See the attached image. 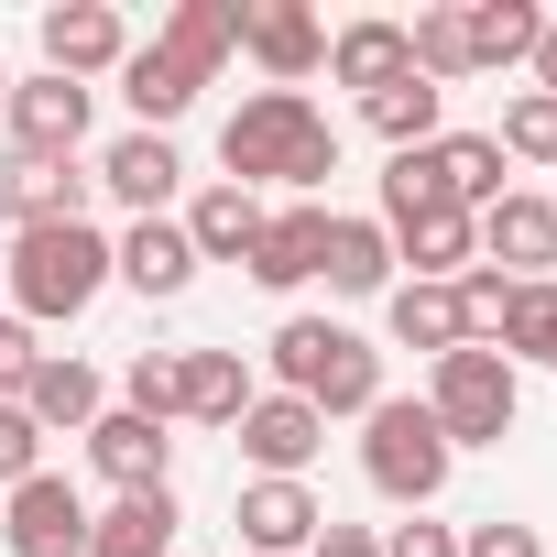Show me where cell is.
Listing matches in <instances>:
<instances>
[{
  "label": "cell",
  "instance_id": "6da1fadb",
  "mask_svg": "<svg viewBox=\"0 0 557 557\" xmlns=\"http://www.w3.org/2000/svg\"><path fill=\"white\" fill-rule=\"evenodd\" d=\"M219 175L230 186H296V197H318L329 175H339V132H329V110L307 99V88H251L230 121H219Z\"/></svg>",
  "mask_w": 557,
  "mask_h": 557
},
{
  "label": "cell",
  "instance_id": "7a4b0ae2",
  "mask_svg": "<svg viewBox=\"0 0 557 557\" xmlns=\"http://www.w3.org/2000/svg\"><path fill=\"white\" fill-rule=\"evenodd\" d=\"M273 383L296 405H318V416H372L383 405V350L339 318H285L273 329Z\"/></svg>",
  "mask_w": 557,
  "mask_h": 557
},
{
  "label": "cell",
  "instance_id": "3957f363",
  "mask_svg": "<svg viewBox=\"0 0 557 557\" xmlns=\"http://www.w3.org/2000/svg\"><path fill=\"white\" fill-rule=\"evenodd\" d=\"M110 285V240L88 219H55V230H12V318L23 329H55V318H88Z\"/></svg>",
  "mask_w": 557,
  "mask_h": 557
},
{
  "label": "cell",
  "instance_id": "277c9868",
  "mask_svg": "<svg viewBox=\"0 0 557 557\" xmlns=\"http://www.w3.org/2000/svg\"><path fill=\"white\" fill-rule=\"evenodd\" d=\"M448 470H459V448L437 437V416H426V394H383V405L361 416V481H372L383 503H405V513H426V503L448 492Z\"/></svg>",
  "mask_w": 557,
  "mask_h": 557
},
{
  "label": "cell",
  "instance_id": "5b68a950",
  "mask_svg": "<svg viewBox=\"0 0 557 557\" xmlns=\"http://www.w3.org/2000/svg\"><path fill=\"white\" fill-rule=\"evenodd\" d=\"M513 405H524V372L503 361V350H448V361H426V416H437V437L448 448H503L513 437Z\"/></svg>",
  "mask_w": 557,
  "mask_h": 557
},
{
  "label": "cell",
  "instance_id": "8992f818",
  "mask_svg": "<svg viewBox=\"0 0 557 557\" xmlns=\"http://www.w3.org/2000/svg\"><path fill=\"white\" fill-rule=\"evenodd\" d=\"M230 437H240L251 481H307V470H318V448H329V416H318V405H296V394H251V416H240Z\"/></svg>",
  "mask_w": 557,
  "mask_h": 557
},
{
  "label": "cell",
  "instance_id": "52a82bcc",
  "mask_svg": "<svg viewBox=\"0 0 557 557\" xmlns=\"http://www.w3.org/2000/svg\"><path fill=\"white\" fill-rule=\"evenodd\" d=\"M0 546L12 557H88V503L66 470H34L12 503H0Z\"/></svg>",
  "mask_w": 557,
  "mask_h": 557
},
{
  "label": "cell",
  "instance_id": "ba28073f",
  "mask_svg": "<svg viewBox=\"0 0 557 557\" xmlns=\"http://www.w3.org/2000/svg\"><path fill=\"white\" fill-rule=\"evenodd\" d=\"M240 55H251L273 88H307V77L329 66V23L307 12V0H251V12H240Z\"/></svg>",
  "mask_w": 557,
  "mask_h": 557
},
{
  "label": "cell",
  "instance_id": "9c48e42d",
  "mask_svg": "<svg viewBox=\"0 0 557 557\" xmlns=\"http://www.w3.org/2000/svg\"><path fill=\"white\" fill-rule=\"evenodd\" d=\"M12 153H34V164H77V143H88V88L77 77H12Z\"/></svg>",
  "mask_w": 557,
  "mask_h": 557
},
{
  "label": "cell",
  "instance_id": "30bf717a",
  "mask_svg": "<svg viewBox=\"0 0 557 557\" xmlns=\"http://www.w3.org/2000/svg\"><path fill=\"white\" fill-rule=\"evenodd\" d=\"M470 230H481V262H492V273H513V285H546V262H557V208H546V197L503 186Z\"/></svg>",
  "mask_w": 557,
  "mask_h": 557
},
{
  "label": "cell",
  "instance_id": "8fae6325",
  "mask_svg": "<svg viewBox=\"0 0 557 557\" xmlns=\"http://www.w3.org/2000/svg\"><path fill=\"white\" fill-rule=\"evenodd\" d=\"M230 524H240V546H251V557H307V546H318V524H329V503H318L307 481H240Z\"/></svg>",
  "mask_w": 557,
  "mask_h": 557
},
{
  "label": "cell",
  "instance_id": "7c38bea8",
  "mask_svg": "<svg viewBox=\"0 0 557 557\" xmlns=\"http://www.w3.org/2000/svg\"><path fill=\"white\" fill-rule=\"evenodd\" d=\"M121 55H132V34H121V12L110 0H55L45 12V77H121Z\"/></svg>",
  "mask_w": 557,
  "mask_h": 557
},
{
  "label": "cell",
  "instance_id": "4fadbf2b",
  "mask_svg": "<svg viewBox=\"0 0 557 557\" xmlns=\"http://www.w3.org/2000/svg\"><path fill=\"white\" fill-rule=\"evenodd\" d=\"M318 251H329V197H296V208H273L262 219V240H251V285L262 296H296V285H318Z\"/></svg>",
  "mask_w": 557,
  "mask_h": 557
},
{
  "label": "cell",
  "instance_id": "5bb4252c",
  "mask_svg": "<svg viewBox=\"0 0 557 557\" xmlns=\"http://www.w3.org/2000/svg\"><path fill=\"white\" fill-rule=\"evenodd\" d=\"M88 186H110L132 219H164L175 208V186H186V153H175V132H121L110 153H99V175Z\"/></svg>",
  "mask_w": 557,
  "mask_h": 557
},
{
  "label": "cell",
  "instance_id": "9a60e30c",
  "mask_svg": "<svg viewBox=\"0 0 557 557\" xmlns=\"http://www.w3.org/2000/svg\"><path fill=\"white\" fill-rule=\"evenodd\" d=\"M88 470H99L110 492H164V481H175V437H164L153 416L110 405V416L88 426Z\"/></svg>",
  "mask_w": 557,
  "mask_h": 557
},
{
  "label": "cell",
  "instance_id": "2e32d148",
  "mask_svg": "<svg viewBox=\"0 0 557 557\" xmlns=\"http://www.w3.org/2000/svg\"><path fill=\"white\" fill-rule=\"evenodd\" d=\"M383 240H394V262H416V285H459L481 262L470 208H405V219H383Z\"/></svg>",
  "mask_w": 557,
  "mask_h": 557
},
{
  "label": "cell",
  "instance_id": "e0dca14e",
  "mask_svg": "<svg viewBox=\"0 0 557 557\" xmlns=\"http://www.w3.org/2000/svg\"><path fill=\"white\" fill-rule=\"evenodd\" d=\"M262 219H273V208H262L251 186H230V175H219V186H197V197H186V219H175V230H186V251H197V262H251Z\"/></svg>",
  "mask_w": 557,
  "mask_h": 557
},
{
  "label": "cell",
  "instance_id": "ac0fdd59",
  "mask_svg": "<svg viewBox=\"0 0 557 557\" xmlns=\"http://www.w3.org/2000/svg\"><path fill=\"white\" fill-rule=\"evenodd\" d=\"M251 394H262V383H251L240 350H175V416H186V426H240Z\"/></svg>",
  "mask_w": 557,
  "mask_h": 557
},
{
  "label": "cell",
  "instance_id": "d6986e66",
  "mask_svg": "<svg viewBox=\"0 0 557 557\" xmlns=\"http://www.w3.org/2000/svg\"><path fill=\"white\" fill-rule=\"evenodd\" d=\"M240 12H251V0H175V12H164V34H153V55H175L197 88L240 55Z\"/></svg>",
  "mask_w": 557,
  "mask_h": 557
},
{
  "label": "cell",
  "instance_id": "ffe728a7",
  "mask_svg": "<svg viewBox=\"0 0 557 557\" xmlns=\"http://www.w3.org/2000/svg\"><path fill=\"white\" fill-rule=\"evenodd\" d=\"M110 273H121L132 296H153V307H164V296H186V285H197V251H186V230H175V219H132V230L110 240Z\"/></svg>",
  "mask_w": 557,
  "mask_h": 557
},
{
  "label": "cell",
  "instance_id": "44dd1931",
  "mask_svg": "<svg viewBox=\"0 0 557 557\" xmlns=\"http://www.w3.org/2000/svg\"><path fill=\"white\" fill-rule=\"evenodd\" d=\"M99 394H110V383H99V372H88V361H77V350H45V372H34V383H23V416H34V426H45V437H88V426H99V416H110V405H99Z\"/></svg>",
  "mask_w": 557,
  "mask_h": 557
},
{
  "label": "cell",
  "instance_id": "7402d4cb",
  "mask_svg": "<svg viewBox=\"0 0 557 557\" xmlns=\"http://www.w3.org/2000/svg\"><path fill=\"white\" fill-rule=\"evenodd\" d=\"M175 481L164 492H110V513H88V557H175Z\"/></svg>",
  "mask_w": 557,
  "mask_h": 557
},
{
  "label": "cell",
  "instance_id": "603a6c76",
  "mask_svg": "<svg viewBox=\"0 0 557 557\" xmlns=\"http://www.w3.org/2000/svg\"><path fill=\"white\" fill-rule=\"evenodd\" d=\"M0 219H12V230L88 219V175H77V164H34V153H12V164H0Z\"/></svg>",
  "mask_w": 557,
  "mask_h": 557
},
{
  "label": "cell",
  "instance_id": "cb8c5ba5",
  "mask_svg": "<svg viewBox=\"0 0 557 557\" xmlns=\"http://www.w3.org/2000/svg\"><path fill=\"white\" fill-rule=\"evenodd\" d=\"M329 77H339V88H361V99H383L394 77H416L405 23H383V12H372V23H339V34H329Z\"/></svg>",
  "mask_w": 557,
  "mask_h": 557
},
{
  "label": "cell",
  "instance_id": "d4e9b609",
  "mask_svg": "<svg viewBox=\"0 0 557 557\" xmlns=\"http://www.w3.org/2000/svg\"><path fill=\"white\" fill-rule=\"evenodd\" d=\"M318 273H329L339 296H394V240H383V219L329 208V251H318Z\"/></svg>",
  "mask_w": 557,
  "mask_h": 557
},
{
  "label": "cell",
  "instance_id": "484cf974",
  "mask_svg": "<svg viewBox=\"0 0 557 557\" xmlns=\"http://www.w3.org/2000/svg\"><path fill=\"white\" fill-rule=\"evenodd\" d=\"M121 99H132V132H175V121L197 110V77H186L175 55L132 45V55H121Z\"/></svg>",
  "mask_w": 557,
  "mask_h": 557
},
{
  "label": "cell",
  "instance_id": "4316f807",
  "mask_svg": "<svg viewBox=\"0 0 557 557\" xmlns=\"http://www.w3.org/2000/svg\"><path fill=\"white\" fill-rule=\"evenodd\" d=\"M383 329H394L405 350H426V361H448V350L470 339V329H459V296H448V285H416V273L383 296Z\"/></svg>",
  "mask_w": 557,
  "mask_h": 557
},
{
  "label": "cell",
  "instance_id": "83f0119b",
  "mask_svg": "<svg viewBox=\"0 0 557 557\" xmlns=\"http://www.w3.org/2000/svg\"><path fill=\"white\" fill-rule=\"evenodd\" d=\"M361 121H372L394 153H426V143H437V121H448V88H426V77H394L383 99H361Z\"/></svg>",
  "mask_w": 557,
  "mask_h": 557
},
{
  "label": "cell",
  "instance_id": "f1b7e54d",
  "mask_svg": "<svg viewBox=\"0 0 557 557\" xmlns=\"http://www.w3.org/2000/svg\"><path fill=\"white\" fill-rule=\"evenodd\" d=\"M535 34H546L535 0H470V77H481V66H524Z\"/></svg>",
  "mask_w": 557,
  "mask_h": 557
},
{
  "label": "cell",
  "instance_id": "f546056e",
  "mask_svg": "<svg viewBox=\"0 0 557 557\" xmlns=\"http://www.w3.org/2000/svg\"><path fill=\"white\" fill-rule=\"evenodd\" d=\"M405 55H416L426 88L470 77V0H437V12H416V23H405Z\"/></svg>",
  "mask_w": 557,
  "mask_h": 557
},
{
  "label": "cell",
  "instance_id": "4dcf8cb0",
  "mask_svg": "<svg viewBox=\"0 0 557 557\" xmlns=\"http://www.w3.org/2000/svg\"><path fill=\"white\" fill-rule=\"evenodd\" d=\"M437 175H448V197L481 219V208L503 197V143H492V132H437Z\"/></svg>",
  "mask_w": 557,
  "mask_h": 557
},
{
  "label": "cell",
  "instance_id": "1f68e13d",
  "mask_svg": "<svg viewBox=\"0 0 557 557\" xmlns=\"http://www.w3.org/2000/svg\"><path fill=\"white\" fill-rule=\"evenodd\" d=\"M492 350H503V361H546V350H557V285H513Z\"/></svg>",
  "mask_w": 557,
  "mask_h": 557
},
{
  "label": "cell",
  "instance_id": "d6a6232c",
  "mask_svg": "<svg viewBox=\"0 0 557 557\" xmlns=\"http://www.w3.org/2000/svg\"><path fill=\"white\" fill-rule=\"evenodd\" d=\"M492 143H503V164H557V99H513L503 121H492Z\"/></svg>",
  "mask_w": 557,
  "mask_h": 557
},
{
  "label": "cell",
  "instance_id": "836d02e7",
  "mask_svg": "<svg viewBox=\"0 0 557 557\" xmlns=\"http://www.w3.org/2000/svg\"><path fill=\"white\" fill-rule=\"evenodd\" d=\"M448 296H459V329H470V350H492V339H503V307H513V273L470 262V273H459Z\"/></svg>",
  "mask_w": 557,
  "mask_h": 557
},
{
  "label": "cell",
  "instance_id": "e575fe53",
  "mask_svg": "<svg viewBox=\"0 0 557 557\" xmlns=\"http://www.w3.org/2000/svg\"><path fill=\"white\" fill-rule=\"evenodd\" d=\"M121 405H132V416H153V426H175V350H132Z\"/></svg>",
  "mask_w": 557,
  "mask_h": 557
},
{
  "label": "cell",
  "instance_id": "d590c367",
  "mask_svg": "<svg viewBox=\"0 0 557 557\" xmlns=\"http://www.w3.org/2000/svg\"><path fill=\"white\" fill-rule=\"evenodd\" d=\"M34 470H45V426H34L23 405H0V492H23Z\"/></svg>",
  "mask_w": 557,
  "mask_h": 557
},
{
  "label": "cell",
  "instance_id": "8d00e7d4",
  "mask_svg": "<svg viewBox=\"0 0 557 557\" xmlns=\"http://www.w3.org/2000/svg\"><path fill=\"white\" fill-rule=\"evenodd\" d=\"M45 372V339L23 329V318H0V405H23V383Z\"/></svg>",
  "mask_w": 557,
  "mask_h": 557
},
{
  "label": "cell",
  "instance_id": "74e56055",
  "mask_svg": "<svg viewBox=\"0 0 557 557\" xmlns=\"http://www.w3.org/2000/svg\"><path fill=\"white\" fill-rule=\"evenodd\" d=\"M459 557H546V546H535V524H503L492 513V524H459Z\"/></svg>",
  "mask_w": 557,
  "mask_h": 557
},
{
  "label": "cell",
  "instance_id": "f35d334b",
  "mask_svg": "<svg viewBox=\"0 0 557 557\" xmlns=\"http://www.w3.org/2000/svg\"><path fill=\"white\" fill-rule=\"evenodd\" d=\"M383 557H459V524L416 513V524H394V535H383Z\"/></svg>",
  "mask_w": 557,
  "mask_h": 557
},
{
  "label": "cell",
  "instance_id": "ab89813d",
  "mask_svg": "<svg viewBox=\"0 0 557 557\" xmlns=\"http://www.w3.org/2000/svg\"><path fill=\"white\" fill-rule=\"evenodd\" d=\"M307 557H383V535H372V524H339V513H329V524H318V546H307Z\"/></svg>",
  "mask_w": 557,
  "mask_h": 557
},
{
  "label": "cell",
  "instance_id": "60d3db41",
  "mask_svg": "<svg viewBox=\"0 0 557 557\" xmlns=\"http://www.w3.org/2000/svg\"><path fill=\"white\" fill-rule=\"evenodd\" d=\"M524 66H535V99H557V23L535 34V55H524Z\"/></svg>",
  "mask_w": 557,
  "mask_h": 557
},
{
  "label": "cell",
  "instance_id": "b9f144b4",
  "mask_svg": "<svg viewBox=\"0 0 557 557\" xmlns=\"http://www.w3.org/2000/svg\"><path fill=\"white\" fill-rule=\"evenodd\" d=\"M0 110H12V66H0Z\"/></svg>",
  "mask_w": 557,
  "mask_h": 557
},
{
  "label": "cell",
  "instance_id": "7bdbcfd3",
  "mask_svg": "<svg viewBox=\"0 0 557 557\" xmlns=\"http://www.w3.org/2000/svg\"><path fill=\"white\" fill-rule=\"evenodd\" d=\"M546 372H557V350H546Z\"/></svg>",
  "mask_w": 557,
  "mask_h": 557
},
{
  "label": "cell",
  "instance_id": "ee69618b",
  "mask_svg": "<svg viewBox=\"0 0 557 557\" xmlns=\"http://www.w3.org/2000/svg\"><path fill=\"white\" fill-rule=\"evenodd\" d=\"M546 208H557V197H546Z\"/></svg>",
  "mask_w": 557,
  "mask_h": 557
}]
</instances>
